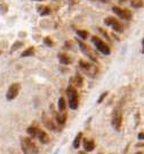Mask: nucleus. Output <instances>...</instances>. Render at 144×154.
Masks as SVG:
<instances>
[{
  "label": "nucleus",
  "instance_id": "4468645a",
  "mask_svg": "<svg viewBox=\"0 0 144 154\" xmlns=\"http://www.w3.org/2000/svg\"><path fill=\"white\" fill-rule=\"evenodd\" d=\"M58 59H60L61 63H63V65H69V63L71 62L70 56L65 55V54H60V55H58Z\"/></svg>",
  "mask_w": 144,
  "mask_h": 154
},
{
  "label": "nucleus",
  "instance_id": "f257e3e1",
  "mask_svg": "<svg viewBox=\"0 0 144 154\" xmlns=\"http://www.w3.org/2000/svg\"><path fill=\"white\" fill-rule=\"evenodd\" d=\"M66 93H67V96H69V107H70L71 109H77L79 105L77 90H76L73 86H70V87H67Z\"/></svg>",
  "mask_w": 144,
  "mask_h": 154
},
{
  "label": "nucleus",
  "instance_id": "b1692460",
  "mask_svg": "<svg viewBox=\"0 0 144 154\" xmlns=\"http://www.w3.org/2000/svg\"><path fill=\"white\" fill-rule=\"evenodd\" d=\"M143 138H144V135H143V132H141L140 135H138V139L140 140H143Z\"/></svg>",
  "mask_w": 144,
  "mask_h": 154
},
{
  "label": "nucleus",
  "instance_id": "412c9836",
  "mask_svg": "<svg viewBox=\"0 0 144 154\" xmlns=\"http://www.w3.org/2000/svg\"><path fill=\"white\" fill-rule=\"evenodd\" d=\"M106 96H107V92H104V93H103V94H102V96L98 98V100H97V104H101V102L104 100V98L106 97Z\"/></svg>",
  "mask_w": 144,
  "mask_h": 154
},
{
  "label": "nucleus",
  "instance_id": "20e7f679",
  "mask_svg": "<svg viewBox=\"0 0 144 154\" xmlns=\"http://www.w3.org/2000/svg\"><path fill=\"white\" fill-rule=\"evenodd\" d=\"M104 23L106 26L112 27V29H113L114 31H117V32H122V30H124L121 23L119 22L118 20H116L114 17H107V18H105Z\"/></svg>",
  "mask_w": 144,
  "mask_h": 154
},
{
  "label": "nucleus",
  "instance_id": "ddd939ff",
  "mask_svg": "<svg viewBox=\"0 0 144 154\" xmlns=\"http://www.w3.org/2000/svg\"><path fill=\"white\" fill-rule=\"evenodd\" d=\"M56 120L58 124H64L66 121V113L65 112H60V114L56 115Z\"/></svg>",
  "mask_w": 144,
  "mask_h": 154
},
{
  "label": "nucleus",
  "instance_id": "a878e982",
  "mask_svg": "<svg viewBox=\"0 0 144 154\" xmlns=\"http://www.w3.org/2000/svg\"><path fill=\"white\" fill-rule=\"evenodd\" d=\"M79 154H86V152H79Z\"/></svg>",
  "mask_w": 144,
  "mask_h": 154
},
{
  "label": "nucleus",
  "instance_id": "5701e85b",
  "mask_svg": "<svg viewBox=\"0 0 144 154\" xmlns=\"http://www.w3.org/2000/svg\"><path fill=\"white\" fill-rule=\"evenodd\" d=\"M18 46H22V43H17V44H14L13 48H12V51H14V50H17L18 48Z\"/></svg>",
  "mask_w": 144,
  "mask_h": 154
},
{
  "label": "nucleus",
  "instance_id": "aec40b11",
  "mask_svg": "<svg viewBox=\"0 0 144 154\" xmlns=\"http://www.w3.org/2000/svg\"><path fill=\"white\" fill-rule=\"evenodd\" d=\"M27 133L31 136V137H36V135H37V128H33V126H30L29 129H27Z\"/></svg>",
  "mask_w": 144,
  "mask_h": 154
},
{
  "label": "nucleus",
  "instance_id": "7ed1b4c3",
  "mask_svg": "<svg viewBox=\"0 0 144 154\" xmlns=\"http://www.w3.org/2000/svg\"><path fill=\"white\" fill-rule=\"evenodd\" d=\"M92 40L93 43L95 44L96 48H97L101 53H103L105 55H109V54H110V48H109V46H107L104 42H102V40H101L100 38H97V37H93Z\"/></svg>",
  "mask_w": 144,
  "mask_h": 154
},
{
  "label": "nucleus",
  "instance_id": "f3484780",
  "mask_svg": "<svg viewBox=\"0 0 144 154\" xmlns=\"http://www.w3.org/2000/svg\"><path fill=\"white\" fill-rule=\"evenodd\" d=\"M72 84L74 85V86H79V87H81V86H82V78L79 77V76H76V77L72 79Z\"/></svg>",
  "mask_w": 144,
  "mask_h": 154
},
{
  "label": "nucleus",
  "instance_id": "c756f323",
  "mask_svg": "<svg viewBox=\"0 0 144 154\" xmlns=\"http://www.w3.org/2000/svg\"><path fill=\"white\" fill-rule=\"evenodd\" d=\"M100 154H102V153H100Z\"/></svg>",
  "mask_w": 144,
  "mask_h": 154
},
{
  "label": "nucleus",
  "instance_id": "9b49d317",
  "mask_svg": "<svg viewBox=\"0 0 144 154\" xmlns=\"http://www.w3.org/2000/svg\"><path fill=\"white\" fill-rule=\"evenodd\" d=\"M84 148L85 152H92L93 150L95 148V143L92 139H85L84 140Z\"/></svg>",
  "mask_w": 144,
  "mask_h": 154
},
{
  "label": "nucleus",
  "instance_id": "a211bd4d",
  "mask_svg": "<svg viewBox=\"0 0 144 154\" xmlns=\"http://www.w3.org/2000/svg\"><path fill=\"white\" fill-rule=\"evenodd\" d=\"M34 54V48L33 47H29L27 50H25L23 53H22V56L23 57H26V56H31Z\"/></svg>",
  "mask_w": 144,
  "mask_h": 154
},
{
  "label": "nucleus",
  "instance_id": "1a4fd4ad",
  "mask_svg": "<svg viewBox=\"0 0 144 154\" xmlns=\"http://www.w3.org/2000/svg\"><path fill=\"white\" fill-rule=\"evenodd\" d=\"M79 46H80L81 51H82V52H84V53H85L86 55L89 56V57L92 59L93 61H96V60H97V57H96V54H95V53L93 52L92 50H89V48H88V46H86L85 44H82L81 42H79Z\"/></svg>",
  "mask_w": 144,
  "mask_h": 154
},
{
  "label": "nucleus",
  "instance_id": "39448f33",
  "mask_svg": "<svg viewBox=\"0 0 144 154\" xmlns=\"http://www.w3.org/2000/svg\"><path fill=\"white\" fill-rule=\"evenodd\" d=\"M121 121H122V115H121V112L119 109H116L113 114H112V126L116 129V130H119L120 126H121Z\"/></svg>",
  "mask_w": 144,
  "mask_h": 154
},
{
  "label": "nucleus",
  "instance_id": "423d86ee",
  "mask_svg": "<svg viewBox=\"0 0 144 154\" xmlns=\"http://www.w3.org/2000/svg\"><path fill=\"white\" fill-rule=\"evenodd\" d=\"M18 92H20V84H17V83L12 84L9 86V89H8V91H7V94H6L7 100H13V99H15L17 97Z\"/></svg>",
  "mask_w": 144,
  "mask_h": 154
},
{
  "label": "nucleus",
  "instance_id": "6ab92c4d",
  "mask_svg": "<svg viewBox=\"0 0 144 154\" xmlns=\"http://www.w3.org/2000/svg\"><path fill=\"white\" fill-rule=\"evenodd\" d=\"M77 35H78L81 39H87V37H88V32H87V31H84V30H78V31H77Z\"/></svg>",
  "mask_w": 144,
  "mask_h": 154
},
{
  "label": "nucleus",
  "instance_id": "4be33fe9",
  "mask_svg": "<svg viewBox=\"0 0 144 154\" xmlns=\"http://www.w3.org/2000/svg\"><path fill=\"white\" fill-rule=\"evenodd\" d=\"M49 13H51V11H49V8H47V7L44 8V12H42V11L40 12V14L41 15H48Z\"/></svg>",
  "mask_w": 144,
  "mask_h": 154
},
{
  "label": "nucleus",
  "instance_id": "9d476101",
  "mask_svg": "<svg viewBox=\"0 0 144 154\" xmlns=\"http://www.w3.org/2000/svg\"><path fill=\"white\" fill-rule=\"evenodd\" d=\"M36 137L39 138V140L42 144H48V143H49V136H48L45 131H42V130L37 129V135H36Z\"/></svg>",
  "mask_w": 144,
  "mask_h": 154
},
{
  "label": "nucleus",
  "instance_id": "f8f14e48",
  "mask_svg": "<svg viewBox=\"0 0 144 154\" xmlns=\"http://www.w3.org/2000/svg\"><path fill=\"white\" fill-rule=\"evenodd\" d=\"M42 121H44L45 126H47L48 129H51V130H56V126H54V123L51 121V119L47 117V115H44V116H42Z\"/></svg>",
  "mask_w": 144,
  "mask_h": 154
},
{
  "label": "nucleus",
  "instance_id": "dca6fc26",
  "mask_svg": "<svg viewBox=\"0 0 144 154\" xmlns=\"http://www.w3.org/2000/svg\"><path fill=\"white\" fill-rule=\"evenodd\" d=\"M58 111L60 112H64L65 111V100L62 97L58 99Z\"/></svg>",
  "mask_w": 144,
  "mask_h": 154
},
{
  "label": "nucleus",
  "instance_id": "393cba45",
  "mask_svg": "<svg viewBox=\"0 0 144 154\" xmlns=\"http://www.w3.org/2000/svg\"><path fill=\"white\" fill-rule=\"evenodd\" d=\"M45 42H46V44H48V45H52V43L49 42V40H48V39H46V40H45Z\"/></svg>",
  "mask_w": 144,
  "mask_h": 154
},
{
  "label": "nucleus",
  "instance_id": "f03ea898",
  "mask_svg": "<svg viewBox=\"0 0 144 154\" xmlns=\"http://www.w3.org/2000/svg\"><path fill=\"white\" fill-rule=\"evenodd\" d=\"M22 148L24 154H37L38 148L30 138H22Z\"/></svg>",
  "mask_w": 144,
  "mask_h": 154
},
{
  "label": "nucleus",
  "instance_id": "2eb2a0df",
  "mask_svg": "<svg viewBox=\"0 0 144 154\" xmlns=\"http://www.w3.org/2000/svg\"><path fill=\"white\" fill-rule=\"evenodd\" d=\"M81 137H82V133H81V132H79L78 135L76 136V138L73 140V147H74V148H79L80 141H81Z\"/></svg>",
  "mask_w": 144,
  "mask_h": 154
},
{
  "label": "nucleus",
  "instance_id": "0eeeda50",
  "mask_svg": "<svg viewBox=\"0 0 144 154\" xmlns=\"http://www.w3.org/2000/svg\"><path fill=\"white\" fill-rule=\"evenodd\" d=\"M113 12H114V14L118 15L120 18H122V20H131V13L128 11V9H121V8H119V7H113Z\"/></svg>",
  "mask_w": 144,
  "mask_h": 154
},
{
  "label": "nucleus",
  "instance_id": "6e6552de",
  "mask_svg": "<svg viewBox=\"0 0 144 154\" xmlns=\"http://www.w3.org/2000/svg\"><path fill=\"white\" fill-rule=\"evenodd\" d=\"M80 66H81V68L85 70L86 72H88L89 75H92L94 76L96 72H97V68L95 67V66H93L91 63H88V62H85V61H80Z\"/></svg>",
  "mask_w": 144,
  "mask_h": 154
},
{
  "label": "nucleus",
  "instance_id": "c85d7f7f",
  "mask_svg": "<svg viewBox=\"0 0 144 154\" xmlns=\"http://www.w3.org/2000/svg\"><path fill=\"white\" fill-rule=\"evenodd\" d=\"M0 54H1V52H0Z\"/></svg>",
  "mask_w": 144,
  "mask_h": 154
},
{
  "label": "nucleus",
  "instance_id": "bb28decb",
  "mask_svg": "<svg viewBox=\"0 0 144 154\" xmlns=\"http://www.w3.org/2000/svg\"><path fill=\"white\" fill-rule=\"evenodd\" d=\"M136 154H143V153H142V152H137Z\"/></svg>",
  "mask_w": 144,
  "mask_h": 154
},
{
  "label": "nucleus",
  "instance_id": "cd10ccee",
  "mask_svg": "<svg viewBox=\"0 0 144 154\" xmlns=\"http://www.w3.org/2000/svg\"><path fill=\"white\" fill-rule=\"evenodd\" d=\"M37 1H40V0H37Z\"/></svg>",
  "mask_w": 144,
  "mask_h": 154
}]
</instances>
